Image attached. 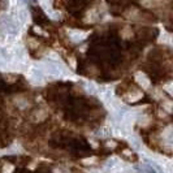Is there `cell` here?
Listing matches in <instances>:
<instances>
[{
  "mask_svg": "<svg viewBox=\"0 0 173 173\" xmlns=\"http://www.w3.org/2000/svg\"><path fill=\"white\" fill-rule=\"evenodd\" d=\"M26 77H28V80L34 85H42L46 81V74H45V72H43V69H40L35 65L29 66L28 72H26Z\"/></svg>",
  "mask_w": 173,
  "mask_h": 173,
  "instance_id": "6da1fadb",
  "label": "cell"
},
{
  "mask_svg": "<svg viewBox=\"0 0 173 173\" xmlns=\"http://www.w3.org/2000/svg\"><path fill=\"white\" fill-rule=\"evenodd\" d=\"M121 168V163L117 158H111L104 163V169L107 172H117Z\"/></svg>",
  "mask_w": 173,
  "mask_h": 173,
  "instance_id": "7a4b0ae2",
  "label": "cell"
},
{
  "mask_svg": "<svg viewBox=\"0 0 173 173\" xmlns=\"http://www.w3.org/2000/svg\"><path fill=\"white\" fill-rule=\"evenodd\" d=\"M68 37L71 38L73 42H81L87 37V33H85L82 30H77V29H72L68 31Z\"/></svg>",
  "mask_w": 173,
  "mask_h": 173,
  "instance_id": "3957f363",
  "label": "cell"
},
{
  "mask_svg": "<svg viewBox=\"0 0 173 173\" xmlns=\"http://www.w3.org/2000/svg\"><path fill=\"white\" fill-rule=\"evenodd\" d=\"M134 168H135L138 172H141V173H159L156 169H155V168L151 165V164H149L147 161L139 164V165H135Z\"/></svg>",
  "mask_w": 173,
  "mask_h": 173,
  "instance_id": "277c9868",
  "label": "cell"
},
{
  "mask_svg": "<svg viewBox=\"0 0 173 173\" xmlns=\"http://www.w3.org/2000/svg\"><path fill=\"white\" fill-rule=\"evenodd\" d=\"M135 80H137V82L139 83L143 89H149L150 87V80L147 78L146 74H143L142 72L135 73Z\"/></svg>",
  "mask_w": 173,
  "mask_h": 173,
  "instance_id": "5b68a950",
  "label": "cell"
},
{
  "mask_svg": "<svg viewBox=\"0 0 173 173\" xmlns=\"http://www.w3.org/2000/svg\"><path fill=\"white\" fill-rule=\"evenodd\" d=\"M130 143L135 147V149H141V142H139V139H138V138L132 137V138H130Z\"/></svg>",
  "mask_w": 173,
  "mask_h": 173,
  "instance_id": "8992f818",
  "label": "cell"
},
{
  "mask_svg": "<svg viewBox=\"0 0 173 173\" xmlns=\"http://www.w3.org/2000/svg\"><path fill=\"white\" fill-rule=\"evenodd\" d=\"M47 115L45 113V111H39V112H37V115H35V120H38V121H40V120H43Z\"/></svg>",
  "mask_w": 173,
  "mask_h": 173,
  "instance_id": "52a82bcc",
  "label": "cell"
},
{
  "mask_svg": "<svg viewBox=\"0 0 173 173\" xmlns=\"http://www.w3.org/2000/svg\"><path fill=\"white\" fill-rule=\"evenodd\" d=\"M170 106H172V103H170V102H165V103H163V107L165 108V111L168 112V113H170V112H172Z\"/></svg>",
  "mask_w": 173,
  "mask_h": 173,
  "instance_id": "ba28073f",
  "label": "cell"
},
{
  "mask_svg": "<svg viewBox=\"0 0 173 173\" xmlns=\"http://www.w3.org/2000/svg\"><path fill=\"white\" fill-rule=\"evenodd\" d=\"M83 163H85V164H87V163H94V158L87 159V160H83Z\"/></svg>",
  "mask_w": 173,
  "mask_h": 173,
  "instance_id": "9c48e42d",
  "label": "cell"
}]
</instances>
